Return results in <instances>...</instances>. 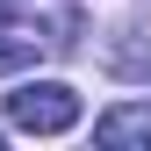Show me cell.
<instances>
[{
	"instance_id": "1",
	"label": "cell",
	"mask_w": 151,
	"mask_h": 151,
	"mask_svg": "<svg viewBox=\"0 0 151 151\" xmlns=\"http://www.w3.org/2000/svg\"><path fill=\"white\" fill-rule=\"evenodd\" d=\"M7 122L22 129V137H65V129L79 122V93L65 79H22L7 93Z\"/></svg>"
},
{
	"instance_id": "2",
	"label": "cell",
	"mask_w": 151,
	"mask_h": 151,
	"mask_svg": "<svg viewBox=\"0 0 151 151\" xmlns=\"http://www.w3.org/2000/svg\"><path fill=\"white\" fill-rule=\"evenodd\" d=\"M43 50H58V36L29 29V22H7V7H0V72H29Z\"/></svg>"
},
{
	"instance_id": "3",
	"label": "cell",
	"mask_w": 151,
	"mask_h": 151,
	"mask_svg": "<svg viewBox=\"0 0 151 151\" xmlns=\"http://www.w3.org/2000/svg\"><path fill=\"white\" fill-rule=\"evenodd\" d=\"M93 144H151V101H115L93 115Z\"/></svg>"
},
{
	"instance_id": "4",
	"label": "cell",
	"mask_w": 151,
	"mask_h": 151,
	"mask_svg": "<svg viewBox=\"0 0 151 151\" xmlns=\"http://www.w3.org/2000/svg\"><path fill=\"white\" fill-rule=\"evenodd\" d=\"M0 7H14V0H0Z\"/></svg>"
}]
</instances>
